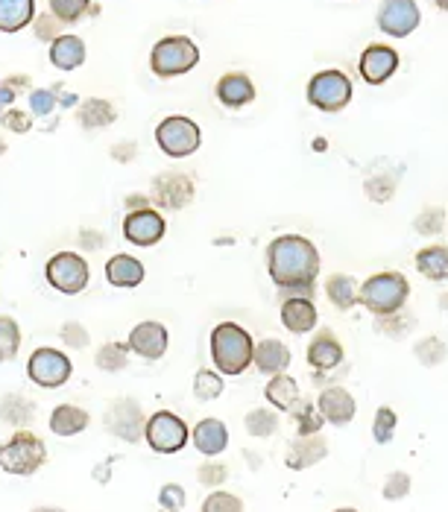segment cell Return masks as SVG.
<instances>
[{
    "instance_id": "6da1fadb",
    "label": "cell",
    "mask_w": 448,
    "mask_h": 512,
    "mask_svg": "<svg viewBox=\"0 0 448 512\" xmlns=\"http://www.w3.org/2000/svg\"><path fill=\"white\" fill-rule=\"evenodd\" d=\"M267 273L290 299H311L320 276V252L302 235L273 237L267 246Z\"/></svg>"
},
{
    "instance_id": "7a4b0ae2",
    "label": "cell",
    "mask_w": 448,
    "mask_h": 512,
    "mask_svg": "<svg viewBox=\"0 0 448 512\" xmlns=\"http://www.w3.org/2000/svg\"><path fill=\"white\" fill-rule=\"evenodd\" d=\"M252 337L235 322H220L211 331V360L220 375H244L252 366Z\"/></svg>"
},
{
    "instance_id": "3957f363",
    "label": "cell",
    "mask_w": 448,
    "mask_h": 512,
    "mask_svg": "<svg viewBox=\"0 0 448 512\" xmlns=\"http://www.w3.org/2000/svg\"><path fill=\"white\" fill-rule=\"evenodd\" d=\"M410 284L402 273H375L358 287V302L375 316H396L408 305Z\"/></svg>"
},
{
    "instance_id": "277c9868",
    "label": "cell",
    "mask_w": 448,
    "mask_h": 512,
    "mask_svg": "<svg viewBox=\"0 0 448 512\" xmlns=\"http://www.w3.org/2000/svg\"><path fill=\"white\" fill-rule=\"evenodd\" d=\"M47 463V445L33 431H15L0 445V469L15 477H30Z\"/></svg>"
},
{
    "instance_id": "5b68a950",
    "label": "cell",
    "mask_w": 448,
    "mask_h": 512,
    "mask_svg": "<svg viewBox=\"0 0 448 512\" xmlns=\"http://www.w3.org/2000/svg\"><path fill=\"white\" fill-rule=\"evenodd\" d=\"M197 62H200V47L188 36H167L150 53V68L162 79L182 77L191 68H197Z\"/></svg>"
},
{
    "instance_id": "8992f818",
    "label": "cell",
    "mask_w": 448,
    "mask_h": 512,
    "mask_svg": "<svg viewBox=\"0 0 448 512\" xmlns=\"http://www.w3.org/2000/svg\"><path fill=\"white\" fill-rule=\"evenodd\" d=\"M156 144L162 147L164 156L188 158L194 156L203 144V132L191 118L170 115L156 126Z\"/></svg>"
},
{
    "instance_id": "52a82bcc",
    "label": "cell",
    "mask_w": 448,
    "mask_h": 512,
    "mask_svg": "<svg viewBox=\"0 0 448 512\" xmlns=\"http://www.w3.org/2000/svg\"><path fill=\"white\" fill-rule=\"evenodd\" d=\"M44 276H47V284L65 296H77L88 287V278H91V270H88V261L82 258L80 252H56L47 267H44Z\"/></svg>"
},
{
    "instance_id": "ba28073f",
    "label": "cell",
    "mask_w": 448,
    "mask_h": 512,
    "mask_svg": "<svg viewBox=\"0 0 448 512\" xmlns=\"http://www.w3.org/2000/svg\"><path fill=\"white\" fill-rule=\"evenodd\" d=\"M144 439H147V445H150L156 454H179V451L188 445L191 431H188V425H185L176 413L159 410V413H153V416L147 419V425H144Z\"/></svg>"
},
{
    "instance_id": "9c48e42d",
    "label": "cell",
    "mask_w": 448,
    "mask_h": 512,
    "mask_svg": "<svg viewBox=\"0 0 448 512\" xmlns=\"http://www.w3.org/2000/svg\"><path fill=\"white\" fill-rule=\"evenodd\" d=\"M27 375L41 390H56V387L68 384V378L74 375V363H71V357L62 355L59 349L41 346L27 360Z\"/></svg>"
},
{
    "instance_id": "30bf717a",
    "label": "cell",
    "mask_w": 448,
    "mask_h": 512,
    "mask_svg": "<svg viewBox=\"0 0 448 512\" xmlns=\"http://www.w3.org/2000/svg\"><path fill=\"white\" fill-rule=\"evenodd\" d=\"M308 100L320 112H340L352 100V82L343 71H320L308 82Z\"/></svg>"
},
{
    "instance_id": "8fae6325",
    "label": "cell",
    "mask_w": 448,
    "mask_h": 512,
    "mask_svg": "<svg viewBox=\"0 0 448 512\" xmlns=\"http://www.w3.org/2000/svg\"><path fill=\"white\" fill-rule=\"evenodd\" d=\"M106 431L112 436H118L123 442L135 445L144 439V425H147V416L141 410V404L135 398H115L106 410Z\"/></svg>"
},
{
    "instance_id": "7c38bea8",
    "label": "cell",
    "mask_w": 448,
    "mask_h": 512,
    "mask_svg": "<svg viewBox=\"0 0 448 512\" xmlns=\"http://www.w3.org/2000/svg\"><path fill=\"white\" fill-rule=\"evenodd\" d=\"M194 194H197V185L191 176L185 173H162L156 176L153 182V202L164 208V211H182L194 202Z\"/></svg>"
},
{
    "instance_id": "4fadbf2b",
    "label": "cell",
    "mask_w": 448,
    "mask_h": 512,
    "mask_svg": "<svg viewBox=\"0 0 448 512\" xmlns=\"http://www.w3.org/2000/svg\"><path fill=\"white\" fill-rule=\"evenodd\" d=\"M167 232V223L156 208H141V211H129L123 220V237L135 246H156Z\"/></svg>"
},
{
    "instance_id": "5bb4252c",
    "label": "cell",
    "mask_w": 448,
    "mask_h": 512,
    "mask_svg": "<svg viewBox=\"0 0 448 512\" xmlns=\"http://www.w3.org/2000/svg\"><path fill=\"white\" fill-rule=\"evenodd\" d=\"M378 27L387 36H393V39L410 36L419 27V6H416V0H381Z\"/></svg>"
},
{
    "instance_id": "9a60e30c",
    "label": "cell",
    "mask_w": 448,
    "mask_h": 512,
    "mask_svg": "<svg viewBox=\"0 0 448 512\" xmlns=\"http://www.w3.org/2000/svg\"><path fill=\"white\" fill-rule=\"evenodd\" d=\"M167 346H170L167 328H164L162 322H153V319L138 322V325L129 331V340H126V349H129L132 355L144 357V360H162L164 352H167Z\"/></svg>"
},
{
    "instance_id": "2e32d148",
    "label": "cell",
    "mask_w": 448,
    "mask_h": 512,
    "mask_svg": "<svg viewBox=\"0 0 448 512\" xmlns=\"http://www.w3.org/2000/svg\"><path fill=\"white\" fill-rule=\"evenodd\" d=\"M317 410H320L323 422L343 428V425H349L355 419L358 404H355V398H352L349 390H343V387H326L320 393V398H317Z\"/></svg>"
},
{
    "instance_id": "e0dca14e",
    "label": "cell",
    "mask_w": 448,
    "mask_h": 512,
    "mask_svg": "<svg viewBox=\"0 0 448 512\" xmlns=\"http://www.w3.org/2000/svg\"><path fill=\"white\" fill-rule=\"evenodd\" d=\"M399 68V53L387 44H369L361 56V77L367 79L369 85H381L396 74Z\"/></svg>"
},
{
    "instance_id": "ac0fdd59",
    "label": "cell",
    "mask_w": 448,
    "mask_h": 512,
    "mask_svg": "<svg viewBox=\"0 0 448 512\" xmlns=\"http://www.w3.org/2000/svg\"><path fill=\"white\" fill-rule=\"evenodd\" d=\"M328 457V442L320 434L314 436H296L290 445H287L285 466L293 472H302V469H311L317 463H323Z\"/></svg>"
},
{
    "instance_id": "d6986e66",
    "label": "cell",
    "mask_w": 448,
    "mask_h": 512,
    "mask_svg": "<svg viewBox=\"0 0 448 512\" xmlns=\"http://www.w3.org/2000/svg\"><path fill=\"white\" fill-rule=\"evenodd\" d=\"M252 363L261 375H282L287 366H290V352L282 340H261L255 349H252Z\"/></svg>"
},
{
    "instance_id": "ffe728a7",
    "label": "cell",
    "mask_w": 448,
    "mask_h": 512,
    "mask_svg": "<svg viewBox=\"0 0 448 512\" xmlns=\"http://www.w3.org/2000/svg\"><path fill=\"white\" fill-rule=\"evenodd\" d=\"M191 439L197 445V451L205 454V457H217L226 451L229 445V428L220 422V419H203L197 422V428L191 431Z\"/></svg>"
},
{
    "instance_id": "44dd1931",
    "label": "cell",
    "mask_w": 448,
    "mask_h": 512,
    "mask_svg": "<svg viewBox=\"0 0 448 512\" xmlns=\"http://www.w3.org/2000/svg\"><path fill=\"white\" fill-rule=\"evenodd\" d=\"M217 100L229 109H241V106H249L255 100V85L246 74H226V77L217 82L214 88Z\"/></svg>"
},
{
    "instance_id": "7402d4cb",
    "label": "cell",
    "mask_w": 448,
    "mask_h": 512,
    "mask_svg": "<svg viewBox=\"0 0 448 512\" xmlns=\"http://www.w3.org/2000/svg\"><path fill=\"white\" fill-rule=\"evenodd\" d=\"M308 363L317 372H328V369L340 366L343 363V346H340V340L334 334H328V331H320L311 340V346H308Z\"/></svg>"
},
{
    "instance_id": "603a6c76",
    "label": "cell",
    "mask_w": 448,
    "mask_h": 512,
    "mask_svg": "<svg viewBox=\"0 0 448 512\" xmlns=\"http://www.w3.org/2000/svg\"><path fill=\"white\" fill-rule=\"evenodd\" d=\"M317 319H320V314H317L311 299H285L282 302V322H285L287 331H293V334L314 331Z\"/></svg>"
},
{
    "instance_id": "cb8c5ba5",
    "label": "cell",
    "mask_w": 448,
    "mask_h": 512,
    "mask_svg": "<svg viewBox=\"0 0 448 512\" xmlns=\"http://www.w3.org/2000/svg\"><path fill=\"white\" fill-rule=\"evenodd\" d=\"M144 276H147L144 264L138 258H132V255H115L112 261H106V278H109L112 287L132 290V287H138L144 281Z\"/></svg>"
},
{
    "instance_id": "d4e9b609",
    "label": "cell",
    "mask_w": 448,
    "mask_h": 512,
    "mask_svg": "<svg viewBox=\"0 0 448 512\" xmlns=\"http://www.w3.org/2000/svg\"><path fill=\"white\" fill-rule=\"evenodd\" d=\"M91 425L88 410H82L77 404H59L50 413V431L56 436H77Z\"/></svg>"
},
{
    "instance_id": "484cf974",
    "label": "cell",
    "mask_w": 448,
    "mask_h": 512,
    "mask_svg": "<svg viewBox=\"0 0 448 512\" xmlns=\"http://www.w3.org/2000/svg\"><path fill=\"white\" fill-rule=\"evenodd\" d=\"M36 18V0H0V33H18Z\"/></svg>"
},
{
    "instance_id": "4316f807",
    "label": "cell",
    "mask_w": 448,
    "mask_h": 512,
    "mask_svg": "<svg viewBox=\"0 0 448 512\" xmlns=\"http://www.w3.org/2000/svg\"><path fill=\"white\" fill-rule=\"evenodd\" d=\"M50 62L59 71H74L85 62V41L77 36H59L50 44Z\"/></svg>"
},
{
    "instance_id": "83f0119b",
    "label": "cell",
    "mask_w": 448,
    "mask_h": 512,
    "mask_svg": "<svg viewBox=\"0 0 448 512\" xmlns=\"http://www.w3.org/2000/svg\"><path fill=\"white\" fill-rule=\"evenodd\" d=\"M36 419V404L27 401L24 395L12 393L0 398V422L3 425H15L18 431H24V425H30Z\"/></svg>"
},
{
    "instance_id": "f1b7e54d",
    "label": "cell",
    "mask_w": 448,
    "mask_h": 512,
    "mask_svg": "<svg viewBox=\"0 0 448 512\" xmlns=\"http://www.w3.org/2000/svg\"><path fill=\"white\" fill-rule=\"evenodd\" d=\"M326 296L337 311H352L358 305V281L352 276L334 273L326 281Z\"/></svg>"
},
{
    "instance_id": "f546056e",
    "label": "cell",
    "mask_w": 448,
    "mask_h": 512,
    "mask_svg": "<svg viewBox=\"0 0 448 512\" xmlns=\"http://www.w3.org/2000/svg\"><path fill=\"white\" fill-rule=\"evenodd\" d=\"M267 401L276 407V410H285V413H293V407L299 404V384L290 378V375H273V381L267 384Z\"/></svg>"
},
{
    "instance_id": "4dcf8cb0",
    "label": "cell",
    "mask_w": 448,
    "mask_h": 512,
    "mask_svg": "<svg viewBox=\"0 0 448 512\" xmlns=\"http://www.w3.org/2000/svg\"><path fill=\"white\" fill-rule=\"evenodd\" d=\"M416 270L431 281L448 278V246H425L416 252Z\"/></svg>"
},
{
    "instance_id": "1f68e13d",
    "label": "cell",
    "mask_w": 448,
    "mask_h": 512,
    "mask_svg": "<svg viewBox=\"0 0 448 512\" xmlns=\"http://www.w3.org/2000/svg\"><path fill=\"white\" fill-rule=\"evenodd\" d=\"M118 120V112L109 100H100V97H91L80 106V126L82 129H103V126H112Z\"/></svg>"
},
{
    "instance_id": "d6a6232c",
    "label": "cell",
    "mask_w": 448,
    "mask_h": 512,
    "mask_svg": "<svg viewBox=\"0 0 448 512\" xmlns=\"http://www.w3.org/2000/svg\"><path fill=\"white\" fill-rule=\"evenodd\" d=\"M246 434L255 436V439H267L279 431V413L276 410H267V407H255L249 410L244 419Z\"/></svg>"
},
{
    "instance_id": "836d02e7",
    "label": "cell",
    "mask_w": 448,
    "mask_h": 512,
    "mask_svg": "<svg viewBox=\"0 0 448 512\" xmlns=\"http://www.w3.org/2000/svg\"><path fill=\"white\" fill-rule=\"evenodd\" d=\"M126 363H129V349L123 346V343H106V346H100L97 349V355H94V366L100 369V372H123L126 369Z\"/></svg>"
},
{
    "instance_id": "e575fe53",
    "label": "cell",
    "mask_w": 448,
    "mask_h": 512,
    "mask_svg": "<svg viewBox=\"0 0 448 512\" xmlns=\"http://www.w3.org/2000/svg\"><path fill=\"white\" fill-rule=\"evenodd\" d=\"M88 12H97V6H91V0H50V15L62 24H77Z\"/></svg>"
},
{
    "instance_id": "d590c367",
    "label": "cell",
    "mask_w": 448,
    "mask_h": 512,
    "mask_svg": "<svg viewBox=\"0 0 448 512\" xmlns=\"http://www.w3.org/2000/svg\"><path fill=\"white\" fill-rule=\"evenodd\" d=\"M21 349V328L12 316L0 314V363L12 360Z\"/></svg>"
},
{
    "instance_id": "8d00e7d4",
    "label": "cell",
    "mask_w": 448,
    "mask_h": 512,
    "mask_svg": "<svg viewBox=\"0 0 448 512\" xmlns=\"http://www.w3.org/2000/svg\"><path fill=\"white\" fill-rule=\"evenodd\" d=\"M293 416H296V434L299 436H314L323 431V416L314 404H296Z\"/></svg>"
},
{
    "instance_id": "74e56055",
    "label": "cell",
    "mask_w": 448,
    "mask_h": 512,
    "mask_svg": "<svg viewBox=\"0 0 448 512\" xmlns=\"http://www.w3.org/2000/svg\"><path fill=\"white\" fill-rule=\"evenodd\" d=\"M223 387H226V384H223L220 372L203 369V372L194 375V395H197L200 401H214V398H220Z\"/></svg>"
},
{
    "instance_id": "f35d334b",
    "label": "cell",
    "mask_w": 448,
    "mask_h": 512,
    "mask_svg": "<svg viewBox=\"0 0 448 512\" xmlns=\"http://www.w3.org/2000/svg\"><path fill=\"white\" fill-rule=\"evenodd\" d=\"M413 355L419 357V363H422V366H440V363L446 360L448 349L440 337H425V340H419V343H416Z\"/></svg>"
},
{
    "instance_id": "ab89813d",
    "label": "cell",
    "mask_w": 448,
    "mask_h": 512,
    "mask_svg": "<svg viewBox=\"0 0 448 512\" xmlns=\"http://www.w3.org/2000/svg\"><path fill=\"white\" fill-rule=\"evenodd\" d=\"M396 413L390 410V407H378L375 410V422H372V436H375V442L378 445H387L393 436H396Z\"/></svg>"
},
{
    "instance_id": "60d3db41",
    "label": "cell",
    "mask_w": 448,
    "mask_h": 512,
    "mask_svg": "<svg viewBox=\"0 0 448 512\" xmlns=\"http://www.w3.org/2000/svg\"><path fill=\"white\" fill-rule=\"evenodd\" d=\"M203 512H244V501L232 492L214 489L203 501Z\"/></svg>"
},
{
    "instance_id": "b9f144b4",
    "label": "cell",
    "mask_w": 448,
    "mask_h": 512,
    "mask_svg": "<svg viewBox=\"0 0 448 512\" xmlns=\"http://www.w3.org/2000/svg\"><path fill=\"white\" fill-rule=\"evenodd\" d=\"M443 226H446V211L443 208H425L416 217V232L419 235H440Z\"/></svg>"
},
{
    "instance_id": "7bdbcfd3",
    "label": "cell",
    "mask_w": 448,
    "mask_h": 512,
    "mask_svg": "<svg viewBox=\"0 0 448 512\" xmlns=\"http://www.w3.org/2000/svg\"><path fill=\"white\" fill-rule=\"evenodd\" d=\"M59 337H62V343H65L68 349H85L88 340H91V337H88V328H85L82 322H74V319L62 325Z\"/></svg>"
},
{
    "instance_id": "ee69618b",
    "label": "cell",
    "mask_w": 448,
    "mask_h": 512,
    "mask_svg": "<svg viewBox=\"0 0 448 512\" xmlns=\"http://www.w3.org/2000/svg\"><path fill=\"white\" fill-rule=\"evenodd\" d=\"M410 492V477L405 472H393L387 480H384V489H381V495L387 498V501H402V498H408Z\"/></svg>"
},
{
    "instance_id": "f6af8a7d",
    "label": "cell",
    "mask_w": 448,
    "mask_h": 512,
    "mask_svg": "<svg viewBox=\"0 0 448 512\" xmlns=\"http://www.w3.org/2000/svg\"><path fill=\"white\" fill-rule=\"evenodd\" d=\"M159 504H162V512H182V507H185V489L179 483H167L159 492Z\"/></svg>"
},
{
    "instance_id": "bcb514c9",
    "label": "cell",
    "mask_w": 448,
    "mask_h": 512,
    "mask_svg": "<svg viewBox=\"0 0 448 512\" xmlns=\"http://www.w3.org/2000/svg\"><path fill=\"white\" fill-rule=\"evenodd\" d=\"M226 477H229V469L223 463H205V466H200V472H197V480L203 486H208V489H217L220 483H226Z\"/></svg>"
},
{
    "instance_id": "7dc6e473",
    "label": "cell",
    "mask_w": 448,
    "mask_h": 512,
    "mask_svg": "<svg viewBox=\"0 0 448 512\" xmlns=\"http://www.w3.org/2000/svg\"><path fill=\"white\" fill-rule=\"evenodd\" d=\"M393 191H396V182L390 176H375L367 182V194L369 199L375 202H390L393 199Z\"/></svg>"
},
{
    "instance_id": "c3c4849f",
    "label": "cell",
    "mask_w": 448,
    "mask_h": 512,
    "mask_svg": "<svg viewBox=\"0 0 448 512\" xmlns=\"http://www.w3.org/2000/svg\"><path fill=\"white\" fill-rule=\"evenodd\" d=\"M30 109H33V115H36V118L50 115V112L56 109V94H53L50 88H39V91H33V94H30Z\"/></svg>"
},
{
    "instance_id": "681fc988",
    "label": "cell",
    "mask_w": 448,
    "mask_h": 512,
    "mask_svg": "<svg viewBox=\"0 0 448 512\" xmlns=\"http://www.w3.org/2000/svg\"><path fill=\"white\" fill-rule=\"evenodd\" d=\"M0 123H3L9 132H18V135H24V132L33 129V118H30L27 112H18V109H6V112L0 115Z\"/></svg>"
},
{
    "instance_id": "f907efd6",
    "label": "cell",
    "mask_w": 448,
    "mask_h": 512,
    "mask_svg": "<svg viewBox=\"0 0 448 512\" xmlns=\"http://www.w3.org/2000/svg\"><path fill=\"white\" fill-rule=\"evenodd\" d=\"M33 24H36V36H39L41 41H53L59 39V24L62 21H56L53 15H39V18H33Z\"/></svg>"
},
{
    "instance_id": "816d5d0a",
    "label": "cell",
    "mask_w": 448,
    "mask_h": 512,
    "mask_svg": "<svg viewBox=\"0 0 448 512\" xmlns=\"http://www.w3.org/2000/svg\"><path fill=\"white\" fill-rule=\"evenodd\" d=\"M80 246L82 249H88V252H97L100 246H106V235H100V232H91V229H82Z\"/></svg>"
},
{
    "instance_id": "f5cc1de1",
    "label": "cell",
    "mask_w": 448,
    "mask_h": 512,
    "mask_svg": "<svg viewBox=\"0 0 448 512\" xmlns=\"http://www.w3.org/2000/svg\"><path fill=\"white\" fill-rule=\"evenodd\" d=\"M123 205H126V214H129V211H141V208H153V205H150V197H141V194L126 197L123 199Z\"/></svg>"
},
{
    "instance_id": "db71d44e",
    "label": "cell",
    "mask_w": 448,
    "mask_h": 512,
    "mask_svg": "<svg viewBox=\"0 0 448 512\" xmlns=\"http://www.w3.org/2000/svg\"><path fill=\"white\" fill-rule=\"evenodd\" d=\"M135 153H138V147H135L132 141H126V144H118V147L112 150V156L118 158V161H132V158H135Z\"/></svg>"
},
{
    "instance_id": "11a10c76",
    "label": "cell",
    "mask_w": 448,
    "mask_h": 512,
    "mask_svg": "<svg viewBox=\"0 0 448 512\" xmlns=\"http://www.w3.org/2000/svg\"><path fill=\"white\" fill-rule=\"evenodd\" d=\"M15 103V88L12 85H0V112H6Z\"/></svg>"
},
{
    "instance_id": "9f6ffc18",
    "label": "cell",
    "mask_w": 448,
    "mask_h": 512,
    "mask_svg": "<svg viewBox=\"0 0 448 512\" xmlns=\"http://www.w3.org/2000/svg\"><path fill=\"white\" fill-rule=\"evenodd\" d=\"M33 512H65V510H59V507H36Z\"/></svg>"
},
{
    "instance_id": "6f0895ef",
    "label": "cell",
    "mask_w": 448,
    "mask_h": 512,
    "mask_svg": "<svg viewBox=\"0 0 448 512\" xmlns=\"http://www.w3.org/2000/svg\"><path fill=\"white\" fill-rule=\"evenodd\" d=\"M434 3H437V6H440L443 12H448V0H434Z\"/></svg>"
},
{
    "instance_id": "680465c9",
    "label": "cell",
    "mask_w": 448,
    "mask_h": 512,
    "mask_svg": "<svg viewBox=\"0 0 448 512\" xmlns=\"http://www.w3.org/2000/svg\"><path fill=\"white\" fill-rule=\"evenodd\" d=\"M6 153V144H3V138H0V156Z\"/></svg>"
},
{
    "instance_id": "91938a15",
    "label": "cell",
    "mask_w": 448,
    "mask_h": 512,
    "mask_svg": "<svg viewBox=\"0 0 448 512\" xmlns=\"http://www.w3.org/2000/svg\"><path fill=\"white\" fill-rule=\"evenodd\" d=\"M334 512H358V510H349V507H343V510H334Z\"/></svg>"
},
{
    "instance_id": "94428289",
    "label": "cell",
    "mask_w": 448,
    "mask_h": 512,
    "mask_svg": "<svg viewBox=\"0 0 448 512\" xmlns=\"http://www.w3.org/2000/svg\"><path fill=\"white\" fill-rule=\"evenodd\" d=\"M443 305H446V311H448V296H443Z\"/></svg>"
}]
</instances>
